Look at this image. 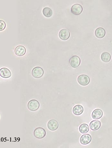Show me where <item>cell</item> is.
Masks as SVG:
<instances>
[{
  "label": "cell",
  "mask_w": 112,
  "mask_h": 148,
  "mask_svg": "<svg viewBox=\"0 0 112 148\" xmlns=\"http://www.w3.org/2000/svg\"><path fill=\"white\" fill-rule=\"evenodd\" d=\"M89 126L86 124H83L81 125L79 127V132L82 133H87L89 131Z\"/></svg>",
  "instance_id": "cell-18"
},
{
  "label": "cell",
  "mask_w": 112,
  "mask_h": 148,
  "mask_svg": "<svg viewBox=\"0 0 112 148\" xmlns=\"http://www.w3.org/2000/svg\"><path fill=\"white\" fill-rule=\"evenodd\" d=\"M59 36L61 40H67L69 38L70 33L69 31L67 29H64L60 31Z\"/></svg>",
  "instance_id": "cell-7"
},
{
  "label": "cell",
  "mask_w": 112,
  "mask_h": 148,
  "mask_svg": "<svg viewBox=\"0 0 112 148\" xmlns=\"http://www.w3.org/2000/svg\"><path fill=\"white\" fill-rule=\"evenodd\" d=\"M101 123L99 121L94 120L90 123V127L92 130L96 131L100 128L101 126Z\"/></svg>",
  "instance_id": "cell-13"
},
{
  "label": "cell",
  "mask_w": 112,
  "mask_h": 148,
  "mask_svg": "<svg viewBox=\"0 0 112 148\" xmlns=\"http://www.w3.org/2000/svg\"><path fill=\"white\" fill-rule=\"evenodd\" d=\"M83 10L82 6L79 4H75L71 8L72 13L75 15H79L82 12Z\"/></svg>",
  "instance_id": "cell-6"
},
{
  "label": "cell",
  "mask_w": 112,
  "mask_h": 148,
  "mask_svg": "<svg viewBox=\"0 0 112 148\" xmlns=\"http://www.w3.org/2000/svg\"><path fill=\"white\" fill-rule=\"evenodd\" d=\"M77 82L80 85L85 86L90 83V79L88 75H80L77 78Z\"/></svg>",
  "instance_id": "cell-2"
},
{
  "label": "cell",
  "mask_w": 112,
  "mask_h": 148,
  "mask_svg": "<svg viewBox=\"0 0 112 148\" xmlns=\"http://www.w3.org/2000/svg\"><path fill=\"white\" fill-rule=\"evenodd\" d=\"M81 60L77 56H74L72 57L69 60V63L72 67L76 68L80 65Z\"/></svg>",
  "instance_id": "cell-5"
},
{
  "label": "cell",
  "mask_w": 112,
  "mask_h": 148,
  "mask_svg": "<svg viewBox=\"0 0 112 148\" xmlns=\"http://www.w3.org/2000/svg\"><path fill=\"white\" fill-rule=\"evenodd\" d=\"M92 140L91 136L89 134L83 135L80 138V143L83 145H87L90 143Z\"/></svg>",
  "instance_id": "cell-11"
},
{
  "label": "cell",
  "mask_w": 112,
  "mask_h": 148,
  "mask_svg": "<svg viewBox=\"0 0 112 148\" xmlns=\"http://www.w3.org/2000/svg\"><path fill=\"white\" fill-rule=\"evenodd\" d=\"M6 27V24L4 21L0 20V31L4 30Z\"/></svg>",
  "instance_id": "cell-19"
},
{
  "label": "cell",
  "mask_w": 112,
  "mask_h": 148,
  "mask_svg": "<svg viewBox=\"0 0 112 148\" xmlns=\"http://www.w3.org/2000/svg\"><path fill=\"white\" fill-rule=\"evenodd\" d=\"M15 53L19 57L24 56L26 52V49L24 46L20 45L16 48L15 49Z\"/></svg>",
  "instance_id": "cell-10"
},
{
  "label": "cell",
  "mask_w": 112,
  "mask_h": 148,
  "mask_svg": "<svg viewBox=\"0 0 112 148\" xmlns=\"http://www.w3.org/2000/svg\"><path fill=\"white\" fill-rule=\"evenodd\" d=\"M103 113L101 110L97 109L94 110L92 114V117L94 119L98 120L102 116Z\"/></svg>",
  "instance_id": "cell-12"
},
{
  "label": "cell",
  "mask_w": 112,
  "mask_h": 148,
  "mask_svg": "<svg viewBox=\"0 0 112 148\" xmlns=\"http://www.w3.org/2000/svg\"><path fill=\"white\" fill-rule=\"evenodd\" d=\"M44 73L43 69L39 67H36L34 68L32 71L33 76L36 78H41L43 75Z\"/></svg>",
  "instance_id": "cell-4"
},
{
  "label": "cell",
  "mask_w": 112,
  "mask_h": 148,
  "mask_svg": "<svg viewBox=\"0 0 112 148\" xmlns=\"http://www.w3.org/2000/svg\"><path fill=\"white\" fill-rule=\"evenodd\" d=\"M34 136L39 139L44 138L46 135L45 130L42 127L37 128L34 131Z\"/></svg>",
  "instance_id": "cell-3"
},
{
  "label": "cell",
  "mask_w": 112,
  "mask_h": 148,
  "mask_svg": "<svg viewBox=\"0 0 112 148\" xmlns=\"http://www.w3.org/2000/svg\"><path fill=\"white\" fill-rule=\"evenodd\" d=\"M96 36L99 38H102L105 35L106 32L104 28H99L96 29L95 32Z\"/></svg>",
  "instance_id": "cell-14"
},
{
  "label": "cell",
  "mask_w": 112,
  "mask_h": 148,
  "mask_svg": "<svg viewBox=\"0 0 112 148\" xmlns=\"http://www.w3.org/2000/svg\"><path fill=\"white\" fill-rule=\"evenodd\" d=\"M47 126L49 129L51 131H54L58 129L59 124L56 120H51L48 122Z\"/></svg>",
  "instance_id": "cell-8"
},
{
  "label": "cell",
  "mask_w": 112,
  "mask_h": 148,
  "mask_svg": "<svg viewBox=\"0 0 112 148\" xmlns=\"http://www.w3.org/2000/svg\"><path fill=\"white\" fill-rule=\"evenodd\" d=\"M84 111V109L82 106L77 105L75 106L73 109V114L76 115H79L82 114Z\"/></svg>",
  "instance_id": "cell-15"
},
{
  "label": "cell",
  "mask_w": 112,
  "mask_h": 148,
  "mask_svg": "<svg viewBox=\"0 0 112 148\" xmlns=\"http://www.w3.org/2000/svg\"><path fill=\"white\" fill-rule=\"evenodd\" d=\"M0 75L2 78H7L11 76L12 74L9 69L6 68H3L0 69Z\"/></svg>",
  "instance_id": "cell-9"
},
{
  "label": "cell",
  "mask_w": 112,
  "mask_h": 148,
  "mask_svg": "<svg viewBox=\"0 0 112 148\" xmlns=\"http://www.w3.org/2000/svg\"><path fill=\"white\" fill-rule=\"evenodd\" d=\"M111 56L108 52H104L101 56V59L103 62L108 63L111 60Z\"/></svg>",
  "instance_id": "cell-16"
},
{
  "label": "cell",
  "mask_w": 112,
  "mask_h": 148,
  "mask_svg": "<svg viewBox=\"0 0 112 148\" xmlns=\"http://www.w3.org/2000/svg\"><path fill=\"white\" fill-rule=\"evenodd\" d=\"M28 108L30 111H35L38 110L40 106L39 102L35 100H31L28 104Z\"/></svg>",
  "instance_id": "cell-1"
},
{
  "label": "cell",
  "mask_w": 112,
  "mask_h": 148,
  "mask_svg": "<svg viewBox=\"0 0 112 148\" xmlns=\"http://www.w3.org/2000/svg\"><path fill=\"white\" fill-rule=\"evenodd\" d=\"M42 12L44 16L46 17H51L52 15L53 12L52 10L50 8L46 7L43 10Z\"/></svg>",
  "instance_id": "cell-17"
}]
</instances>
